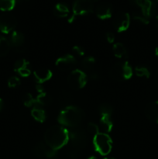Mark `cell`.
<instances>
[{"mask_svg":"<svg viewBox=\"0 0 158 159\" xmlns=\"http://www.w3.org/2000/svg\"><path fill=\"white\" fill-rule=\"evenodd\" d=\"M11 46L15 47V48H22L25 43L24 35L21 32L14 30L11 33L10 39H9Z\"/></svg>","mask_w":158,"mask_h":159,"instance_id":"obj_17","label":"cell"},{"mask_svg":"<svg viewBox=\"0 0 158 159\" xmlns=\"http://www.w3.org/2000/svg\"><path fill=\"white\" fill-rule=\"evenodd\" d=\"M155 23H156V28H157V29H158V16H156V22H155Z\"/></svg>","mask_w":158,"mask_h":159,"instance_id":"obj_36","label":"cell"},{"mask_svg":"<svg viewBox=\"0 0 158 159\" xmlns=\"http://www.w3.org/2000/svg\"><path fill=\"white\" fill-rule=\"evenodd\" d=\"M113 54L119 59L127 57V51L125 47L122 43H116L112 48Z\"/></svg>","mask_w":158,"mask_h":159,"instance_id":"obj_21","label":"cell"},{"mask_svg":"<svg viewBox=\"0 0 158 159\" xmlns=\"http://www.w3.org/2000/svg\"><path fill=\"white\" fill-rule=\"evenodd\" d=\"M15 4V0H0V9L4 12L12 10Z\"/></svg>","mask_w":158,"mask_h":159,"instance_id":"obj_25","label":"cell"},{"mask_svg":"<svg viewBox=\"0 0 158 159\" xmlns=\"http://www.w3.org/2000/svg\"><path fill=\"white\" fill-rule=\"evenodd\" d=\"M10 42L6 37L0 36V57L6 56L10 51Z\"/></svg>","mask_w":158,"mask_h":159,"instance_id":"obj_23","label":"cell"},{"mask_svg":"<svg viewBox=\"0 0 158 159\" xmlns=\"http://www.w3.org/2000/svg\"><path fill=\"white\" fill-rule=\"evenodd\" d=\"M135 73L138 77L149 79L150 76V71L147 67L137 66L135 68Z\"/></svg>","mask_w":158,"mask_h":159,"instance_id":"obj_26","label":"cell"},{"mask_svg":"<svg viewBox=\"0 0 158 159\" xmlns=\"http://www.w3.org/2000/svg\"><path fill=\"white\" fill-rule=\"evenodd\" d=\"M98 126H99V132L105 134L109 133L113 127L112 121L110 118V116H102Z\"/></svg>","mask_w":158,"mask_h":159,"instance_id":"obj_18","label":"cell"},{"mask_svg":"<svg viewBox=\"0 0 158 159\" xmlns=\"http://www.w3.org/2000/svg\"><path fill=\"white\" fill-rule=\"evenodd\" d=\"M88 159H98V158H96V157H94V156H92V157H90V158H88Z\"/></svg>","mask_w":158,"mask_h":159,"instance_id":"obj_37","label":"cell"},{"mask_svg":"<svg viewBox=\"0 0 158 159\" xmlns=\"http://www.w3.org/2000/svg\"><path fill=\"white\" fill-rule=\"evenodd\" d=\"M129 14L125 12H117L113 18V26L118 32L126 30L129 26Z\"/></svg>","mask_w":158,"mask_h":159,"instance_id":"obj_9","label":"cell"},{"mask_svg":"<svg viewBox=\"0 0 158 159\" xmlns=\"http://www.w3.org/2000/svg\"><path fill=\"white\" fill-rule=\"evenodd\" d=\"M73 51H74L77 55L79 56H83L84 54H85V50H84L81 46H78V45H75V46L73 47Z\"/></svg>","mask_w":158,"mask_h":159,"instance_id":"obj_31","label":"cell"},{"mask_svg":"<svg viewBox=\"0 0 158 159\" xmlns=\"http://www.w3.org/2000/svg\"><path fill=\"white\" fill-rule=\"evenodd\" d=\"M52 102V98L46 92L40 93L36 99V103L38 106H48Z\"/></svg>","mask_w":158,"mask_h":159,"instance_id":"obj_22","label":"cell"},{"mask_svg":"<svg viewBox=\"0 0 158 159\" xmlns=\"http://www.w3.org/2000/svg\"><path fill=\"white\" fill-rule=\"evenodd\" d=\"M33 75L35 79L37 80V82L38 83L42 84L51 79V77H52V72L48 68H41L36 70L33 72Z\"/></svg>","mask_w":158,"mask_h":159,"instance_id":"obj_16","label":"cell"},{"mask_svg":"<svg viewBox=\"0 0 158 159\" xmlns=\"http://www.w3.org/2000/svg\"><path fill=\"white\" fill-rule=\"evenodd\" d=\"M16 23V19L12 14L6 12L0 16V31L4 34H9L14 31Z\"/></svg>","mask_w":158,"mask_h":159,"instance_id":"obj_8","label":"cell"},{"mask_svg":"<svg viewBox=\"0 0 158 159\" xmlns=\"http://www.w3.org/2000/svg\"><path fill=\"white\" fill-rule=\"evenodd\" d=\"M23 102L26 107H31L33 104L36 103V99L33 97L30 93H26L23 98Z\"/></svg>","mask_w":158,"mask_h":159,"instance_id":"obj_28","label":"cell"},{"mask_svg":"<svg viewBox=\"0 0 158 159\" xmlns=\"http://www.w3.org/2000/svg\"><path fill=\"white\" fill-rule=\"evenodd\" d=\"M92 1H94V0H92Z\"/></svg>","mask_w":158,"mask_h":159,"instance_id":"obj_39","label":"cell"},{"mask_svg":"<svg viewBox=\"0 0 158 159\" xmlns=\"http://www.w3.org/2000/svg\"><path fill=\"white\" fill-rule=\"evenodd\" d=\"M99 113L102 116H110L112 113V107L111 105L107 103H103L99 107Z\"/></svg>","mask_w":158,"mask_h":159,"instance_id":"obj_27","label":"cell"},{"mask_svg":"<svg viewBox=\"0 0 158 159\" xmlns=\"http://www.w3.org/2000/svg\"><path fill=\"white\" fill-rule=\"evenodd\" d=\"M67 80L68 85L71 89L78 90L85 86L88 81V77L81 70L74 69L68 75Z\"/></svg>","mask_w":158,"mask_h":159,"instance_id":"obj_6","label":"cell"},{"mask_svg":"<svg viewBox=\"0 0 158 159\" xmlns=\"http://www.w3.org/2000/svg\"><path fill=\"white\" fill-rule=\"evenodd\" d=\"M54 13L56 16L64 18L68 16L69 14V8L63 2H58L55 5L54 9Z\"/></svg>","mask_w":158,"mask_h":159,"instance_id":"obj_19","label":"cell"},{"mask_svg":"<svg viewBox=\"0 0 158 159\" xmlns=\"http://www.w3.org/2000/svg\"><path fill=\"white\" fill-rule=\"evenodd\" d=\"M33 152L38 158H52L56 155V151L43 142L37 143L33 148Z\"/></svg>","mask_w":158,"mask_h":159,"instance_id":"obj_11","label":"cell"},{"mask_svg":"<svg viewBox=\"0 0 158 159\" xmlns=\"http://www.w3.org/2000/svg\"><path fill=\"white\" fill-rule=\"evenodd\" d=\"M83 117L84 113L80 108L74 106H68L60 112L57 120L61 125L74 128L78 127Z\"/></svg>","mask_w":158,"mask_h":159,"instance_id":"obj_2","label":"cell"},{"mask_svg":"<svg viewBox=\"0 0 158 159\" xmlns=\"http://www.w3.org/2000/svg\"><path fill=\"white\" fill-rule=\"evenodd\" d=\"M4 108V101H3L2 99L0 98V111L3 110Z\"/></svg>","mask_w":158,"mask_h":159,"instance_id":"obj_33","label":"cell"},{"mask_svg":"<svg viewBox=\"0 0 158 159\" xmlns=\"http://www.w3.org/2000/svg\"><path fill=\"white\" fill-rule=\"evenodd\" d=\"M96 16L101 20L110 18L112 14V6L108 2H101L95 8Z\"/></svg>","mask_w":158,"mask_h":159,"instance_id":"obj_12","label":"cell"},{"mask_svg":"<svg viewBox=\"0 0 158 159\" xmlns=\"http://www.w3.org/2000/svg\"><path fill=\"white\" fill-rule=\"evenodd\" d=\"M29 62L25 59H20L14 64V70L22 77H28L30 75V69L29 68Z\"/></svg>","mask_w":158,"mask_h":159,"instance_id":"obj_14","label":"cell"},{"mask_svg":"<svg viewBox=\"0 0 158 159\" xmlns=\"http://www.w3.org/2000/svg\"><path fill=\"white\" fill-rule=\"evenodd\" d=\"M69 155L71 158L77 156L79 152L85 148L87 143V133L83 128L74 127L72 131L69 132Z\"/></svg>","mask_w":158,"mask_h":159,"instance_id":"obj_3","label":"cell"},{"mask_svg":"<svg viewBox=\"0 0 158 159\" xmlns=\"http://www.w3.org/2000/svg\"><path fill=\"white\" fill-rule=\"evenodd\" d=\"M44 140L49 147L57 151L68 144L69 131L61 126H53L45 132Z\"/></svg>","mask_w":158,"mask_h":159,"instance_id":"obj_1","label":"cell"},{"mask_svg":"<svg viewBox=\"0 0 158 159\" xmlns=\"http://www.w3.org/2000/svg\"><path fill=\"white\" fill-rule=\"evenodd\" d=\"M20 85V79L17 76H12L8 80V86L9 88H15Z\"/></svg>","mask_w":158,"mask_h":159,"instance_id":"obj_30","label":"cell"},{"mask_svg":"<svg viewBox=\"0 0 158 159\" xmlns=\"http://www.w3.org/2000/svg\"><path fill=\"white\" fill-rule=\"evenodd\" d=\"M94 65H95V60L93 57L91 56H88V57H85V58L82 60L81 62V66L83 68L84 70L87 71H89L91 72L94 68Z\"/></svg>","mask_w":158,"mask_h":159,"instance_id":"obj_24","label":"cell"},{"mask_svg":"<svg viewBox=\"0 0 158 159\" xmlns=\"http://www.w3.org/2000/svg\"><path fill=\"white\" fill-rule=\"evenodd\" d=\"M156 1H158V0H156Z\"/></svg>","mask_w":158,"mask_h":159,"instance_id":"obj_40","label":"cell"},{"mask_svg":"<svg viewBox=\"0 0 158 159\" xmlns=\"http://www.w3.org/2000/svg\"><path fill=\"white\" fill-rule=\"evenodd\" d=\"M145 115L150 121L158 124V100L150 102L146 106Z\"/></svg>","mask_w":158,"mask_h":159,"instance_id":"obj_13","label":"cell"},{"mask_svg":"<svg viewBox=\"0 0 158 159\" xmlns=\"http://www.w3.org/2000/svg\"><path fill=\"white\" fill-rule=\"evenodd\" d=\"M155 55L158 57V46L156 47V49H155Z\"/></svg>","mask_w":158,"mask_h":159,"instance_id":"obj_35","label":"cell"},{"mask_svg":"<svg viewBox=\"0 0 158 159\" xmlns=\"http://www.w3.org/2000/svg\"><path fill=\"white\" fill-rule=\"evenodd\" d=\"M93 144L96 152L102 155H107L111 152L112 147V141L108 134L99 132L94 135L93 138Z\"/></svg>","mask_w":158,"mask_h":159,"instance_id":"obj_5","label":"cell"},{"mask_svg":"<svg viewBox=\"0 0 158 159\" xmlns=\"http://www.w3.org/2000/svg\"><path fill=\"white\" fill-rule=\"evenodd\" d=\"M110 76L118 82L129 80L133 75V68L127 61L119 62L112 67Z\"/></svg>","mask_w":158,"mask_h":159,"instance_id":"obj_4","label":"cell"},{"mask_svg":"<svg viewBox=\"0 0 158 159\" xmlns=\"http://www.w3.org/2000/svg\"><path fill=\"white\" fill-rule=\"evenodd\" d=\"M93 9H94V2L92 0H75L72 6L73 15L71 16L69 22L72 21L74 17L77 16L90 13L92 12Z\"/></svg>","mask_w":158,"mask_h":159,"instance_id":"obj_7","label":"cell"},{"mask_svg":"<svg viewBox=\"0 0 158 159\" xmlns=\"http://www.w3.org/2000/svg\"><path fill=\"white\" fill-rule=\"evenodd\" d=\"M56 67L62 71H68L74 69L77 65V60L71 54H66L59 57L56 61Z\"/></svg>","mask_w":158,"mask_h":159,"instance_id":"obj_10","label":"cell"},{"mask_svg":"<svg viewBox=\"0 0 158 159\" xmlns=\"http://www.w3.org/2000/svg\"><path fill=\"white\" fill-rule=\"evenodd\" d=\"M154 80H155V82H156V85H157V86H158V70H157V71H156V74H155Z\"/></svg>","mask_w":158,"mask_h":159,"instance_id":"obj_34","label":"cell"},{"mask_svg":"<svg viewBox=\"0 0 158 159\" xmlns=\"http://www.w3.org/2000/svg\"><path fill=\"white\" fill-rule=\"evenodd\" d=\"M104 159H114V158H104Z\"/></svg>","mask_w":158,"mask_h":159,"instance_id":"obj_38","label":"cell"},{"mask_svg":"<svg viewBox=\"0 0 158 159\" xmlns=\"http://www.w3.org/2000/svg\"><path fill=\"white\" fill-rule=\"evenodd\" d=\"M31 115L33 117V119L35 120H37V122L43 123L46 120V113H45V111L41 107H39L38 105L33 107V109L31 111Z\"/></svg>","mask_w":158,"mask_h":159,"instance_id":"obj_20","label":"cell"},{"mask_svg":"<svg viewBox=\"0 0 158 159\" xmlns=\"http://www.w3.org/2000/svg\"><path fill=\"white\" fill-rule=\"evenodd\" d=\"M106 40L108 43H112L115 41V35L111 32H108L106 34Z\"/></svg>","mask_w":158,"mask_h":159,"instance_id":"obj_32","label":"cell"},{"mask_svg":"<svg viewBox=\"0 0 158 159\" xmlns=\"http://www.w3.org/2000/svg\"><path fill=\"white\" fill-rule=\"evenodd\" d=\"M138 7L140 9L141 13L147 19L151 17L156 10L155 4L152 0H143Z\"/></svg>","mask_w":158,"mask_h":159,"instance_id":"obj_15","label":"cell"},{"mask_svg":"<svg viewBox=\"0 0 158 159\" xmlns=\"http://www.w3.org/2000/svg\"><path fill=\"white\" fill-rule=\"evenodd\" d=\"M87 131L92 135H96L97 134L99 133V126L94 123H89L88 125L87 126Z\"/></svg>","mask_w":158,"mask_h":159,"instance_id":"obj_29","label":"cell"}]
</instances>
